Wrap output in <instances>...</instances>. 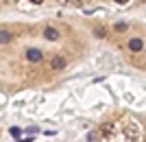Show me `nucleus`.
<instances>
[{
	"label": "nucleus",
	"instance_id": "nucleus-1",
	"mask_svg": "<svg viewBox=\"0 0 146 142\" xmlns=\"http://www.w3.org/2000/svg\"><path fill=\"white\" fill-rule=\"evenodd\" d=\"M85 50L83 35L68 22H0V90L20 92L48 85Z\"/></svg>",
	"mask_w": 146,
	"mask_h": 142
},
{
	"label": "nucleus",
	"instance_id": "nucleus-2",
	"mask_svg": "<svg viewBox=\"0 0 146 142\" xmlns=\"http://www.w3.org/2000/svg\"><path fill=\"white\" fill-rule=\"evenodd\" d=\"M90 142H144L142 116H137L135 111L122 109L120 114L107 118L90 138Z\"/></svg>",
	"mask_w": 146,
	"mask_h": 142
},
{
	"label": "nucleus",
	"instance_id": "nucleus-3",
	"mask_svg": "<svg viewBox=\"0 0 146 142\" xmlns=\"http://www.w3.org/2000/svg\"><path fill=\"white\" fill-rule=\"evenodd\" d=\"M0 138H2V120H0Z\"/></svg>",
	"mask_w": 146,
	"mask_h": 142
}]
</instances>
